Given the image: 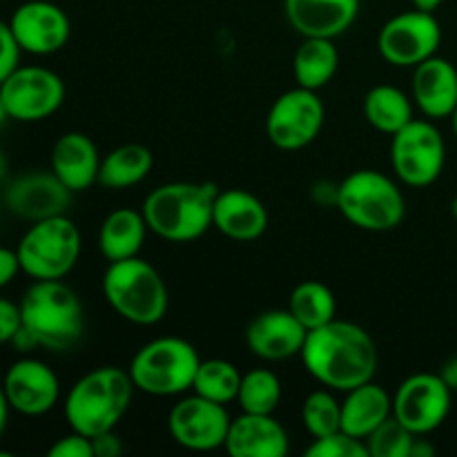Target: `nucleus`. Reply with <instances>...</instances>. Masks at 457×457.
Wrapping results in <instances>:
<instances>
[{"label":"nucleus","mask_w":457,"mask_h":457,"mask_svg":"<svg viewBox=\"0 0 457 457\" xmlns=\"http://www.w3.org/2000/svg\"><path fill=\"white\" fill-rule=\"evenodd\" d=\"M22 326L21 303L0 297V344H12Z\"/></svg>","instance_id":"e433bc0d"},{"label":"nucleus","mask_w":457,"mask_h":457,"mask_svg":"<svg viewBox=\"0 0 457 457\" xmlns=\"http://www.w3.org/2000/svg\"><path fill=\"white\" fill-rule=\"evenodd\" d=\"M324 123L326 107L320 94L297 85L275 98L266 116V134L275 147L295 152L311 145Z\"/></svg>","instance_id":"9d476101"},{"label":"nucleus","mask_w":457,"mask_h":457,"mask_svg":"<svg viewBox=\"0 0 457 457\" xmlns=\"http://www.w3.org/2000/svg\"><path fill=\"white\" fill-rule=\"evenodd\" d=\"M9 119V114H7V107H4V103H3V96H0V125L4 123V120Z\"/></svg>","instance_id":"49530a36"},{"label":"nucleus","mask_w":457,"mask_h":457,"mask_svg":"<svg viewBox=\"0 0 457 457\" xmlns=\"http://www.w3.org/2000/svg\"><path fill=\"white\" fill-rule=\"evenodd\" d=\"M308 457H369V446L364 440L346 431H335L324 437H312L306 449Z\"/></svg>","instance_id":"72a5a7b5"},{"label":"nucleus","mask_w":457,"mask_h":457,"mask_svg":"<svg viewBox=\"0 0 457 457\" xmlns=\"http://www.w3.org/2000/svg\"><path fill=\"white\" fill-rule=\"evenodd\" d=\"M339 70V52L333 38H303L293 58V74L299 87L320 92Z\"/></svg>","instance_id":"cd10ccee"},{"label":"nucleus","mask_w":457,"mask_h":457,"mask_svg":"<svg viewBox=\"0 0 457 457\" xmlns=\"http://www.w3.org/2000/svg\"><path fill=\"white\" fill-rule=\"evenodd\" d=\"M451 214H453V219L457 221V195H455V199L451 201Z\"/></svg>","instance_id":"09e8293b"},{"label":"nucleus","mask_w":457,"mask_h":457,"mask_svg":"<svg viewBox=\"0 0 457 457\" xmlns=\"http://www.w3.org/2000/svg\"><path fill=\"white\" fill-rule=\"evenodd\" d=\"M290 27L303 38H337L351 29L360 0H284Z\"/></svg>","instance_id":"6ab92c4d"},{"label":"nucleus","mask_w":457,"mask_h":457,"mask_svg":"<svg viewBox=\"0 0 457 457\" xmlns=\"http://www.w3.org/2000/svg\"><path fill=\"white\" fill-rule=\"evenodd\" d=\"M415 440L418 436L391 415L364 442L369 446V457H411Z\"/></svg>","instance_id":"473e14b6"},{"label":"nucleus","mask_w":457,"mask_h":457,"mask_svg":"<svg viewBox=\"0 0 457 457\" xmlns=\"http://www.w3.org/2000/svg\"><path fill=\"white\" fill-rule=\"evenodd\" d=\"M199 364V351L187 339L156 337L134 353L128 370L137 391L174 397L192 391Z\"/></svg>","instance_id":"0eeeda50"},{"label":"nucleus","mask_w":457,"mask_h":457,"mask_svg":"<svg viewBox=\"0 0 457 457\" xmlns=\"http://www.w3.org/2000/svg\"><path fill=\"white\" fill-rule=\"evenodd\" d=\"M98 147L87 134L67 132L56 138L52 147V172L70 187L71 192H83L98 183L101 170Z\"/></svg>","instance_id":"5701e85b"},{"label":"nucleus","mask_w":457,"mask_h":457,"mask_svg":"<svg viewBox=\"0 0 457 457\" xmlns=\"http://www.w3.org/2000/svg\"><path fill=\"white\" fill-rule=\"evenodd\" d=\"M308 330L288 308H272L254 317L245 328V344L266 361H284L302 355Z\"/></svg>","instance_id":"a211bd4d"},{"label":"nucleus","mask_w":457,"mask_h":457,"mask_svg":"<svg viewBox=\"0 0 457 457\" xmlns=\"http://www.w3.org/2000/svg\"><path fill=\"white\" fill-rule=\"evenodd\" d=\"M268 210L253 192L230 187L219 190L212 208V226L232 241H254L268 230Z\"/></svg>","instance_id":"412c9836"},{"label":"nucleus","mask_w":457,"mask_h":457,"mask_svg":"<svg viewBox=\"0 0 457 457\" xmlns=\"http://www.w3.org/2000/svg\"><path fill=\"white\" fill-rule=\"evenodd\" d=\"M137 386L129 370L119 366H101L89 370L70 388L65 397V420L71 431L96 437L114 431L128 413Z\"/></svg>","instance_id":"7ed1b4c3"},{"label":"nucleus","mask_w":457,"mask_h":457,"mask_svg":"<svg viewBox=\"0 0 457 457\" xmlns=\"http://www.w3.org/2000/svg\"><path fill=\"white\" fill-rule=\"evenodd\" d=\"M337 187L339 183L330 181H320L312 187V199L317 201L324 208H337Z\"/></svg>","instance_id":"ea45409f"},{"label":"nucleus","mask_w":457,"mask_h":457,"mask_svg":"<svg viewBox=\"0 0 457 457\" xmlns=\"http://www.w3.org/2000/svg\"><path fill=\"white\" fill-rule=\"evenodd\" d=\"M21 54L22 49L18 45L9 22L0 21V83L21 65Z\"/></svg>","instance_id":"f704fd0d"},{"label":"nucleus","mask_w":457,"mask_h":457,"mask_svg":"<svg viewBox=\"0 0 457 457\" xmlns=\"http://www.w3.org/2000/svg\"><path fill=\"white\" fill-rule=\"evenodd\" d=\"M411 3H413L415 9H422V12L433 13L442 3H445V0H411Z\"/></svg>","instance_id":"c03bdc74"},{"label":"nucleus","mask_w":457,"mask_h":457,"mask_svg":"<svg viewBox=\"0 0 457 457\" xmlns=\"http://www.w3.org/2000/svg\"><path fill=\"white\" fill-rule=\"evenodd\" d=\"M21 268L34 281L65 279L80 257V230L67 214L31 223L16 245Z\"/></svg>","instance_id":"6e6552de"},{"label":"nucleus","mask_w":457,"mask_h":457,"mask_svg":"<svg viewBox=\"0 0 457 457\" xmlns=\"http://www.w3.org/2000/svg\"><path fill=\"white\" fill-rule=\"evenodd\" d=\"M103 295L112 311L137 326H154L170 306L161 272L141 257L110 262L103 272Z\"/></svg>","instance_id":"39448f33"},{"label":"nucleus","mask_w":457,"mask_h":457,"mask_svg":"<svg viewBox=\"0 0 457 457\" xmlns=\"http://www.w3.org/2000/svg\"><path fill=\"white\" fill-rule=\"evenodd\" d=\"M436 455V449H433L431 442L424 440V436H418V440H415L413 445V451H411V457H433Z\"/></svg>","instance_id":"79ce46f5"},{"label":"nucleus","mask_w":457,"mask_h":457,"mask_svg":"<svg viewBox=\"0 0 457 457\" xmlns=\"http://www.w3.org/2000/svg\"><path fill=\"white\" fill-rule=\"evenodd\" d=\"M9 411H12V406H9L7 395H4V388H3V384H0V437L4 436V428H7Z\"/></svg>","instance_id":"37998d69"},{"label":"nucleus","mask_w":457,"mask_h":457,"mask_svg":"<svg viewBox=\"0 0 457 457\" xmlns=\"http://www.w3.org/2000/svg\"><path fill=\"white\" fill-rule=\"evenodd\" d=\"M342 400V431L366 440L382 422L393 415V395L375 382L344 393Z\"/></svg>","instance_id":"b1692460"},{"label":"nucleus","mask_w":457,"mask_h":457,"mask_svg":"<svg viewBox=\"0 0 457 457\" xmlns=\"http://www.w3.org/2000/svg\"><path fill=\"white\" fill-rule=\"evenodd\" d=\"M74 192L49 170L21 174L4 190V204L9 212L25 221L36 223L43 219L67 214Z\"/></svg>","instance_id":"dca6fc26"},{"label":"nucleus","mask_w":457,"mask_h":457,"mask_svg":"<svg viewBox=\"0 0 457 457\" xmlns=\"http://www.w3.org/2000/svg\"><path fill=\"white\" fill-rule=\"evenodd\" d=\"M445 137L431 120L413 119L391 137L393 172L406 186H433L445 172Z\"/></svg>","instance_id":"1a4fd4ad"},{"label":"nucleus","mask_w":457,"mask_h":457,"mask_svg":"<svg viewBox=\"0 0 457 457\" xmlns=\"http://www.w3.org/2000/svg\"><path fill=\"white\" fill-rule=\"evenodd\" d=\"M154 168V154L141 143H125L107 152L98 170V186L107 190H125L145 181Z\"/></svg>","instance_id":"a878e982"},{"label":"nucleus","mask_w":457,"mask_h":457,"mask_svg":"<svg viewBox=\"0 0 457 457\" xmlns=\"http://www.w3.org/2000/svg\"><path fill=\"white\" fill-rule=\"evenodd\" d=\"M49 457H94L92 437L83 436L79 431H71L67 436L58 437L47 451Z\"/></svg>","instance_id":"c9c22d12"},{"label":"nucleus","mask_w":457,"mask_h":457,"mask_svg":"<svg viewBox=\"0 0 457 457\" xmlns=\"http://www.w3.org/2000/svg\"><path fill=\"white\" fill-rule=\"evenodd\" d=\"M21 317L22 326L12 344L22 353L70 351L85 333L83 303L62 279L34 281L21 299Z\"/></svg>","instance_id":"f03ea898"},{"label":"nucleus","mask_w":457,"mask_h":457,"mask_svg":"<svg viewBox=\"0 0 457 457\" xmlns=\"http://www.w3.org/2000/svg\"><path fill=\"white\" fill-rule=\"evenodd\" d=\"M442 45V27L431 12L411 9L384 22L378 36V49L395 67H418L436 56Z\"/></svg>","instance_id":"f8f14e48"},{"label":"nucleus","mask_w":457,"mask_h":457,"mask_svg":"<svg viewBox=\"0 0 457 457\" xmlns=\"http://www.w3.org/2000/svg\"><path fill=\"white\" fill-rule=\"evenodd\" d=\"M145 217L141 210L119 208L103 219L98 228V250L107 262H123L138 257L147 239Z\"/></svg>","instance_id":"393cba45"},{"label":"nucleus","mask_w":457,"mask_h":457,"mask_svg":"<svg viewBox=\"0 0 457 457\" xmlns=\"http://www.w3.org/2000/svg\"><path fill=\"white\" fill-rule=\"evenodd\" d=\"M241 378L244 375L239 373V369L232 361L219 360V357H214V360H201L195 384H192V393L205 397V400H212L228 406L230 402H237Z\"/></svg>","instance_id":"c756f323"},{"label":"nucleus","mask_w":457,"mask_h":457,"mask_svg":"<svg viewBox=\"0 0 457 457\" xmlns=\"http://www.w3.org/2000/svg\"><path fill=\"white\" fill-rule=\"evenodd\" d=\"M411 94L427 119H446L457 107V70L451 61L436 56L413 67Z\"/></svg>","instance_id":"4be33fe9"},{"label":"nucleus","mask_w":457,"mask_h":457,"mask_svg":"<svg viewBox=\"0 0 457 457\" xmlns=\"http://www.w3.org/2000/svg\"><path fill=\"white\" fill-rule=\"evenodd\" d=\"M451 119V125H453V134H455V138H457V107L453 110V114L449 116Z\"/></svg>","instance_id":"de8ad7c7"},{"label":"nucleus","mask_w":457,"mask_h":457,"mask_svg":"<svg viewBox=\"0 0 457 457\" xmlns=\"http://www.w3.org/2000/svg\"><path fill=\"white\" fill-rule=\"evenodd\" d=\"M302 422L311 437H324L342 428V402L330 388L312 391L302 404Z\"/></svg>","instance_id":"2f4dec72"},{"label":"nucleus","mask_w":457,"mask_h":457,"mask_svg":"<svg viewBox=\"0 0 457 457\" xmlns=\"http://www.w3.org/2000/svg\"><path fill=\"white\" fill-rule=\"evenodd\" d=\"M230 422L226 404L192 393L170 409L168 431L170 437L183 449L205 453L226 446Z\"/></svg>","instance_id":"4468645a"},{"label":"nucleus","mask_w":457,"mask_h":457,"mask_svg":"<svg viewBox=\"0 0 457 457\" xmlns=\"http://www.w3.org/2000/svg\"><path fill=\"white\" fill-rule=\"evenodd\" d=\"M92 445H94V457H116L120 455L123 451V442L120 437L116 436V428L114 431H105L101 436L92 437Z\"/></svg>","instance_id":"58836bf2"},{"label":"nucleus","mask_w":457,"mask_h":457,"mask_svg":"<svg viewBox=\"0 0 457 457\" xmlns=\"http://www.w3.org/2000/svg\"><path fill=\"white\" fill-rule=\"evenodd\" d=\"M453 391L440 373H415L397 386L393 395V418L400 420L415 436L437 431L451 413Z\"/></svg>","instance_id":"ddd939ff"},{"label":"nucleus","mask_w":457,"mask_h":457,"mask_svg":"<svg viewBox=\"0 0 457 457\" xmlns=\"http://www.w3.org/2000/svg\"><path fill=\"white\" fill-rule=\"evenodd\" d=\"M3 388L12 411L27 418L49 413L61 400L58 375L45 361L34 357L13 361L4 373Z\"/></svg>","instance_id":"f3484780"},{"label":"nucleus","mask_w":457,"mask_h":457,"mask_svg":"<svg viewBox=\"0 0 457 457\" xmlns=\"http://www.w3.org/2000/svg\"><path fill=\"white\" fill-rule=\"evenodd\" d=\"M0 96L12 120L38 123L61 110L65 83L56 71L40 65H18L0 83Z\"/></svg>","instance_id":"9b49d317"},{"label":"nucleus","mask_w":457,"mask_h":457,"mask_svg":"<svg viewBox=\"0 0 457 457\" xmlns=\"http://www.w3.org/2000/svg\"><path fill=\"white\" fill-rule=\"evenodd\" d=\"M288 311L297 317L306 330L321 328L337 320V299L333 290L317 279L302 281L290 293Z\"/></svg>","instance_id":"c85d7f7f"},{"label":"nucleus","mask_w":457,"mask_h":457,"mask_svg":"<svg viewBox=\"0 0 457 457\" xmlns=\"http://www.w3.org/2000/svg\"><path fill=\"white\" fill-rule=\"evenodd\" d=\"M217 192L214 183H165L145 196L141 212L156 237L172 244H187L212 228Z\"/></svg>","instance_id":"20e7f679"},{"label":"nucleus","mask_w":457,"mask_h":457,"mask_svg":"<svg viewBox=\"0 0 457 457\" xmlns=\"http://www.w3.org/2000/svg\"><path fill=\"white\" fill-rule=\"evenodd\" d=\"M232 457H286L290 437L275 415L244 413L230 422L226 446Z\"/></svg>","instance_id":"aec40b11"},{"label":"nucleus","mask_w":457,"mask_h":457,"mask_svg":"<svg viewBox=\"0 0 457 457\" xmlns=\"http://www.w3.org/2000/svg\"><path fill=\"white\" fill-rule=\"evenodd\" d=\"M13 36L25 54L49 56L61 52L71 36L70 16L49 0H27L9 18Z\"/></svg>","instance_id":"2eb2a0df"},{"label":"nucleus","mask_w":457,"mask_h":457,"mask_svg":"<svg viewBox=\"0 0 457 457\" xmlns=\"http://www.w3.org/2000/svg\"><path fill=\"white\" fill-rule=\"evenodd\" d=\"M18 272H22L18 253L16 250L0 245V290H3L4 286L12 284V281L16 279Z\"/></svg>","instance_id":"4c0bfd02"},{"label":"nucleus","mask_w":457,"mask_h":457,"mask_svg":"<svg viewBox=\"0 0 457 457\" xmlns=\"http://www.w3.org/2000/svg\"><path fill=\"white\" fill-rule=\"evenodd\" d=\"M302 361L321 386L346 393L373 382L379 355L373 337L361 326L337 317L321 328L308 330Z\"/></svg>","instance_id":"f257e3e1"},{"label":"nucleus","mask_w":457,"mask_h":457,"mask_svg":"<svg viewBox=\"0 0 457 457\" xmlns=\"http://www.w3.org/2000/svg\"><path fill=\"white\" fill-rule=\"evenodd\" d=\"M440 378L445 379L446 386H449L451 391L457 393V355L445 361V366H442L440 370Z\"/></svg>","instance_id":"a19ab883"},{"label":"nucleus","mask_w":457,"mask_h":457,"mask_svg":"<svg viewBox=\"0 0 457 457\" xmlns=\"http://www.w3.org/2000/svg\"><path fill=\"white\" fill-rule=\"evenodd\" d=\"M361 110H364L366 123L378 129V132L388 134V137L397 134L404 125H409L415 119L413 96L388 83L370 87L364 96Z\"/></svg>","instance_id":"bb28decb"},{"label":"nucleus","mask_w":457,"mask_h":457,"mask_svg":"<svg viewBox=\"0 0 457 457\" xmlns=\"http://www.w3.org/2000/svg\"><path fill=\"white\" fill-rule=\"evenodd\" d=\"M281 397H284V386L277 373H272L270 369H253L241 378L237 402L244 413L275 415Z\"/></svg>","instance_id":"7c9ffc66"},{"label":"nucleus","mask_w":457,"mask_h":457,"mask_svg":"<svg viewBox=\"0 0 457 457\" xmlns=\"http://www.w3.org/2000/svg\"><path fill=\"white\" fill-rule=\"evenodd\" d=\"M337 210L360 230L388 232L404 221L406 199L388 174L355 170L339 181Z\"/></svg>","instance_id":"423d86ee"},{"label":"nucleus","mask_w":457,"mask_h":457,"mask_svg":"<svg viewBox=\"0 0 457 457\" xmlns=\"http://www.w3.org/2000/svg\"><path fill=\"white\" fill-rule=\"evenodd\" d=\"M7 177V156H4V152L0 150V181Z\"/></svg>","instance_id":"a18cd8bd"}]
</instances>
